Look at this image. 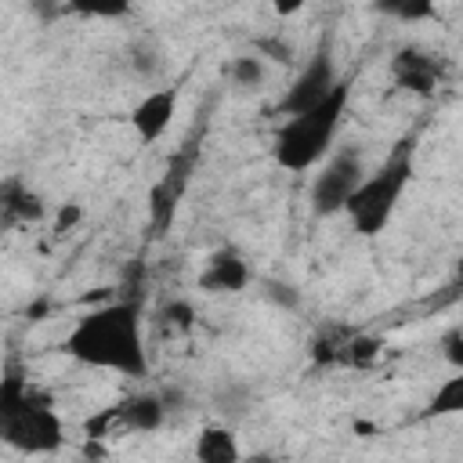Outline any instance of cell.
Segmentation results:
<instances>
[{"label":"cell","mask_w":463,"mask_h":463,"mask_svg":"<svg viewBox=\"0 0 463 463\" xmlns=\"http://www.w3.org/2000/svg\"><path fill=\"white\" fill-rule=\"evenodd\" d=\"M65 351L76 362L98 365V369H116L127 376H145L148 358L141 344V318L134 300H116L105 304L76 322V329L65 340Z\"/></svg>","instance_id":"6da1fadb"},{"label":"cell","mask_w":463,"mask_h":463,"mask_svg":"<svg viewBox=\"0 0 463 463\" xmlns=\"http://www.w3.org/2000/svg\"><path fill=\"white\" fill-rule=\"evenodd\" d=\"M347 105V83H336L318 105L289 116V123L279 130L275 137V159L282 170H307L311 163H318L340 127Z\"/></svg>","instance_id":"7a4b0ae2"},{"label":"cell","mask_w":463,"mask_h":463,"mask_svg":"<svg viewBox=\"0 0 463 463\" xmlns=\"http://www.w3.org/2000/svg\"><path fill=\"white\" fill-rule=\"evenodd\" d=\"M412 156H416V141L405 137V141L394 145V152L387 156V163L376 174L362 177L358 192L347 203V217H351V224H354L358 235H376V232L387 228V221L394 213V203H398L402 188L409 184Z\"/></svg>","instance_id":"3957f363"},{"label":"cell","mask_w":463,"mask_h":463,"mask_svg":"<svg viewBox=\"0 0 463 463\" xmlns=\"http://www.w3.org/2000/svg\"><path fill=\"white\" fill-rule=\"evenodd\" d=\"M0 438L18 452L40 456V452H54L65 441V427H61L58 412L29 391V398L22 405L0 412Z\"/></svg>","instance_id":"277c9868"},{"label":"cell","mask_w":463,"mask_h":463,"mask_svg":"<svg viewBox=\"0 0 463 463\" xmlns=\"http://www.w3.org/2000/svg\"><path fill=\"white\" fill-rule=\"evenodd\" d=\"M362 177H365L362 156H358L354 148L336 152V156L326 163V170L315 177V184H311V206H315V213L347 210V203H351V195L358 192Z\"/></svg>","instance_id":"5b68a950"},{"label":"cell","mask_w":463,"mask_h":463,"mask_svg":"<svg viewBox=\"0 0 463 463\" xmlns=\"http://www.w3.org/2000/svg\"><path fill=\"white\" fill-rule=\"evenodd\" d=\"M333 87H336V69H333L329 54H315V58L304 65V72L297 76V83L286 90V98H282V112L297 116V112L318 105Z\"/></svg>","instance_id":"8992f818"},{"label":"cell","mask_w":463,"mask_h":463,"mask_svg":"<svg viewBox=\"0 0 463 463\" xmlns=\"http://www.w3.org/2000/svg\"><path fill=\"white\" fill-rule=\"evenodd\" d=\"M391 76L402 90H412V94H430L438 83H441V61L420 47H402L391 61Z\"/></svg>","instance_id":"52a82bcc"},{"label":"cell","mask_w":463,"mask_h":463,"mask_svg":"<svg viewBox=\"0 0 463 463\" xmlns=\"http://www.w3.org/2000/svg\"><path fill=\"white\" fill-rule=\"evenodd\" d=\"M246 282H250V268H246L242 253L232 250V246L213 250V253L206 257L203 275H199V286H203L206 293H242Z\"/></svg>","instance_id":"ba28073f"},{"label":"cell","mask_w":463,"mask_h":463,"mask_svg":"<svg viewBox=\"0 0 463 463\" xmlns=\"http://www.w3.org/2000/svg\"><path fill=\"white\" fill-rule=\"evenodd\" d=\"M174 112H177V90L174 87H163V90H152L145 94L134 112H130V123L137 130L141 141H156L166 134V127L174 123Z\"/></svg>","instance_id":"9c48e42d"},{"label":"cell","mask_w":463,"mask_h":463,"mask_svg":"<svg viewBox=\"0 0 463 463\" xmlns=\"http://www.w3.org/2000/svg\"><path fill=\"white\" fill-rule=\"evenodd\" d=\"M112 412H116L119 430L148 434V430H156V427L163 423L166 405H163V398H159V394H134V398H127V402L112 405Z\"/></svg>","instance_id":"30bf717a"},{"label":"cell","mask_w":463,"mask_h":463,"mask_svg":"<svg viewBox=\"0 0 463 463\" xmlns=\"http://www.w3.org/2000/svg\"><path fill=\"white\" fill-rule=\"evenodd\" d=\"M195 456L203 463H235L242 452H239V438L228 427H206L195 438Z\"/></svg>","instance_id":"8fae6325"},{"label":"cell","mask_w":463,"mask_h":463,"mask_svg":"<svg viewBox=\"0 0 463 463\" xmlns=\"http://www.w3.org/2000/svg\"><path fill=\"white\" fill-rule=\"evenodd\" d=\"M4 221H40L43 217V203L36 192H29L22 181H4Z\"/></svg>","instance_id":"7c38bea8"},{"label":"cell","mask_w":463,"mask_h":463,"mask_svg":"<svg viewBox=\"0 0 463 463\" xmlns=\"http://www.w3.org/2000/svg\"><path fill=\"white\" fill-rule=\"evenodd\" d=\"M463 412V369L459 376H449L427 402V416H456Z\"/></svg>","instance_id":"4fadbf2b"},{"label":"cell","mask_w":463,"mask_h":463,"mask_svg":"<svg viewBox=\"0 0 463 463\" xmlns=\"http://www.w3.org/2000/svg\"><path fill=\"white\" fill-rule=\"evenodd\" d=\"M380 14H391V18H402V22H423L434 14V4L438 0H373Z\"/></svg>","instance_id":"5bb4252c"},{"label":"cell","mask_w":463,"mask_h":463,"mask_svg":"<svg viewBox=\"0 0 463 463\" xmlns=\"http://www.w3.org/2000/svg\"><path fill=\"white\" fill-rule=\"evenodd\" d=\"M65 7L72 14H87V18H119L130 11V0H69Z\"/></svg>","instance_id":"9a60e30c"},{"label":"cell","mask_w":463,"mask_h":463,"mask_svg":"<svg viewBox=\"0 0 463 463\" xmlns=\"http://www.w3.org/2000/svg\"><path fill=\"white\" fill-rule=\"evenodd\" d=\"M232 80L242 83V87H257V83L264 80L260 58H235V61H232Z\"/></svg>","instance_id":"2e32d148"},{"label":"cell","mask_w":463,"mask_h":463,"mask_svg":"<svg viewBox=\"0 0 463 463\" xmlns=\"http://www.w3.org/2000/svg\"><path fill=\"white\" fill-rule=\"evenodd\" d=\"M441 354H445L449 365L463 369V326H456V329H449V333L441 336Z\"/></svg>","instance_id":"e0dca14e"},{"label":"cell","mask_w":463,"mask_h":463,"mask_svg":"<svg viewBox=\"0 0 463 463\" xmlns=\"http://www.w3.org/2000/svg\"><path fill=\"white\" fill-rule=\"evenodd\" d=\"M163 318H166V322H174V326H181V329H184V326H192V307H188V304H184V300H177V304H170V307H166V311H163Z\"/></svg>","instance_id":"ac0fdd59"},{"label":"cell","mask_w":463,"mask_h":463,"mask_svg":"<svg viewBox=\"0 0 463 463\" xmlns=\"http://www.w3.org/2000/svg\"><path fill=\"white\" fill-rule=\"evenodd\" d=\"M76 221H80V206H72V203H69V206H61V213H58V224H54V228H58V232H69Z\"/></svg>","instance_id":"d6986e66"},{"label":"cell","mask_w":463,"mask_h":463,"mask_svg":"<svg viewBox=\"0 0 463 463\" xmlns=\"http://www.w3.org/2000/svg\"><path fill=\"white\" fill-rule=\"evenodd\" d=\"M307 0H271V7H275V14H282V18H289V14H297L300 7H304Z\"/></svg>","instance_id":"ffe728a7"}]
</instances>
